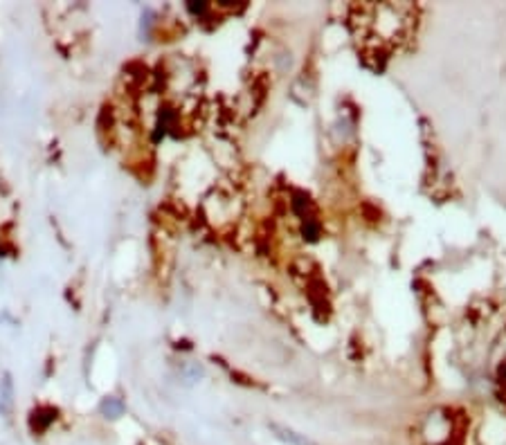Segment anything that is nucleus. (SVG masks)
Segmentation results:
<instances>
[{
  "label": "nucleus",
  "mask_w": 506,
  "mask_h": 445,
  "mask_svg": "<svg viewBox=\"0 0 506 445\" xmlns=\"http://www.w3.org/2000/svg\"><path fill=\"white\" fill-rule=\"evenodd\" d=\"M277 432H280V439H284L289 445H317L315 441L306 439V434H299V432L290 430V427H280V425H272Z\"/></svg>",
  "instance_id": "f257e3e1"
}]
</instances>
